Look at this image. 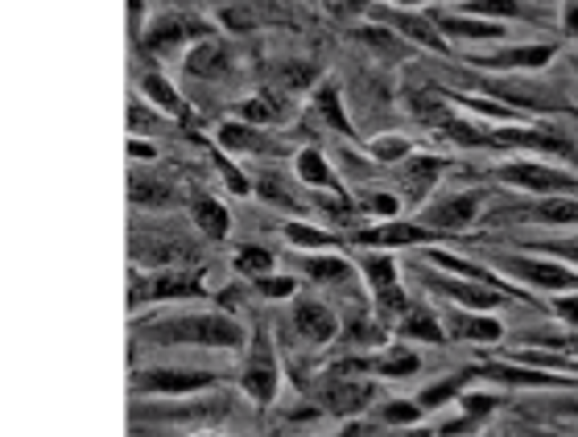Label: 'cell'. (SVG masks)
Instances as JSON below:
<instances>
[{"instance_id": "6da1fadb", "label": "cell", "mask_w": 578, "mask_h": 437, "mask_svg": "<svg viewBox=\"0 0 578 437\" xmlns=\"http://www.w3.org/2000/svg\"><path fill=\"white\" fill-rule=\"evenodd\" d=\"M145 342H161V347H211V351H240L244 347V326L227 314H174V318H157L137 326Z\"/></svg>"}, {"instance_id": "7a4b0ae2", "label": "cell", "mask_w": 578, "mask_h": 437, "mask_svg": "<svg viewBox=\"0 0 578 437\" xmlns=\"http://www.w3.org/2000/svg\"><path fill=\"white\" fill-rule=\"evenodd\" d=\"M496 181L504 186H516V190L529 194H578V178H570L566 170H549V165H537V161H513V165H500L496 170Z\"/></svg>"}, {"instance_id": "3957f363", "label": "cell", "mask_w": 578, "mask_h": 437, "mask_svg": "<svg viewBox=\"0 0 578 437\" xmlns=\"http://www.w3.org/2000/svg\"><path fill=\"white\" fill-rule=\"evenodd\" d=\"M500 268L504 273H513L516 281H525V285L546 289V293H574L578 289V273H570L566 265H554V260L500 256Z\"/></svg>"}, {"instance_id": "277c9868", "label": "cell", "mask_w": 578, "mask_h": 437, "mask_svg": "<svg viewBox=\"0 0 578 437\" xmlns=\"http://www.w3.org/2000/svg\"><path fill=\"white\" fill-rule=\"evenodd\" d=\"M277 384H281V372H277V359H273V347L265 339L252 342V355H248L244 372H240V388H244L257 405H273L277 400Z\"/></svg>"}, {"instance_id": "5b68a950", "label": "cell", "mask_w": 578, "mask_h": 437, "mask_svg": "<svg viewBox=\"0 0 578 437\" xmlns=\"http://www.w3.org/2000/svg\"><path fill=\"white\" fill-rule=\"evenodd\" d=\"M211 384H215L211 372H166V367H153V372L132 375V392H153V396H186V392H203Z\"/></svg>"}, {"instance_id": "8992f818", "label": "cell", "mask_w": 578, "mask_h": 437, "mask_svg": "<svg viewBox=\"0 0 578 437\" xmlns=\"http://www.w3.org/2000/svg\"><path fill=\"white\" fill-rule=\"evenodd\" d=\"M129 252L137 265H178V260H194V248L174 240V235H153V231H137L129 235Z\"/></svg>"}, {"instance_id": "52a82bcc", "label": "cell", "mask_w": 578, "mask_h": 437, "mask_svg": "<svg viewBox=\"0 0 578 437\" xmlns=\"http://www.w3.org/2000/svg\"><path fill=\"white\" fill-rule=\"evenodd\" d=\"M364 273L372 281V293L380 301L385 314H405V298H401V285H396V260L393 256H368L364 260Z\"/></svg>"}, {"instance_id": "ba28073f", "label": "cell", "mask_w": 578, "mask_h": 437, "mask_svg": "<svg viewBox=\"0 0 578 437\" xmlns=\"http://www.w3.org/2000/svg\"><path fill=\"white\" fill-rule=\"evenodd\" d=\"M293 331L310 342H331L335 331H339V322H335L331 306H322V301H314V298H302L298 306H293Z\"/></svg>"}, {"instance_id": "9c48e42d", "label": "cell", "mask_w": 578, "mask_h": 437, "mask_svg": "<svg viewBox=\"0 0 578 437\" xmlns=\"http://www.w3.org/2000/svg\"><path fill=\"white\" fill-rule=\"evenodd\" d=\"M434 285L446 293V298H455L459 306H467V309H496L500 306V293H496L488 281H480V277H434Z\"/></svg>"}, {"instance_id": "30bf717a", "label": "cell", "mask_w": 578, "mask_h": 437, "mask_svg": "<svg viewBox=\"0 0 578 437\" xmlns=\"http://www.w3.org/2000/svg\"><path fill=\"white\" fill-rule=\"evenodd\" d=\"M194 33L203 38V29H194L191 25V17H157L149 29L140 33V46H145L149 54H170V50H178L186 38H194Z\"/></svg>"}, {"instance_id": "8fae6325", "label": "cell", "mask_w": 578, "mask_h": 437, "mask_svg": "<svg viewBox=\"0 0 578 437\" xmlns=\"http://www.w3.org/2000/svg\"><path fill=\"white\" fill-rule=\"evenodd\" d=\"M372 392H376V388L372 384H360V380H331V384L319 392V400H322V408H327V413L352 416V413H360V408L372 400Z\"/></svg>"}, {"instance_id": "7c38bea8", "label": "cell", "mask_w": 578, "mask_h": 437, "mask_svg": "<svg viewBox=\"0 0 578 437\" xmlns=\"http://www.w3.org/2000/svg\"><path fill=\"white\" fill-rule=\"evenodd\" d=\"M161 298H203V277L199 273H183V268L157 273L153 281H145V301H161Z\"/></svg>"}, {"instance_id": "4fadbf2b", "label": "cell", "mask_w": 578, "mask_h": 437, "mask_svg": "<svg viewBox=\"0 0 578 437\" xmlns=\"http://www.w3.org/2000/svg\"><path fill=\"white\" fill-rule=\"evenodd\" d=\"M549 58H554V46H513V50L480 58V66H492V71H537Z\"/></svg>"}, {"instance_id": "5bb4252c", "label": "cell", "mask_w": 578, "mask_h": 437, "mask_svg": "<svg viewBox=\"0 0 578 437\" xmlns=\"http://www.w3.org/2000/svg\"><path fill=\"white\" fill-rule=\"evenodd\" d=\"M434 235L418 223H385V227H372V231H360V244L368 248H409V244H429Z\"/></svg>"}, {"instance_id": "9a60e30c", "label": "cell", "mask_w": 578, "mask_h": 437, "mask_svg": "<svg viewBox=\"0 0 578 437\" xmlns=\"http://www.w3.org/2000/svg\"><path fill=\"white\" fill-rule=\"evenodd\" d=\"M385 21H393V29H405L413 42H421V46H429L434 54H446L450 46H446V33L438 29V21H426V17H413V13H405V9H396V13H385Z\"/></svg>"}, {"instance_id": "2e32d148", "label": "cell", "mask_w": 578, "mask_h": 437, "mask_svg": "<svg viewBox=\"0 0 578 437\" xmlns=\"http://www.w3.org/2000/svg\"><path fill=\"white\" fill-rule=\"evenodd\" d=\"M475 214H480V198L475 194H455V198H442L426 211V219L434 227H467L475 223Z\"/></svg>"}, {"instance_id": "e0dca14e", "label": "cell", "mask_w": 578, "mask_h": 437, "mask_svg": "<svg viewBox=\"0 0 578 437\" xmlns=\"http://www.w3.org/2000/svg\"><path fill=\"white\" fill-rule=\"evenodd\" d=\"M450 331H455V339L467 342H500L504 326L496 318H483L480 309H459V314H450Z\"/></svg>"}, {"instance_id": "ac0fdd59", "label": "cell", "mask_w": 578, "mask_h": 437, "mask_svg": "<svg viewBox=\"0 0 578 437\" xmlns=\"http://www.w3.org/2000/svg\"><path fill=\"white\" fill-rule=\"evenodd\" d=\"M129 198L137 206H174L178 194L166 178H149V173H132L129 178Z\"/></svg>"}, {"instance_id": "d6986e66", "label": "cell", "mask_w": 578, "mask_h": 437, "mask_svg": "<svg viewBox=\"0 0 578 437\" xmlns=\"http://www.w3.org/2000/svg\"><path fill=\"white\" fill-rule=\"evenodd\" d=\"M525 219H533V223H578V198L574 194H549V198H541L537 206H529Z\"/></svg>"}, {"instance_id": "ffe728a7", "label": "cell", "mask_w": 578, "mask_h": 437, "mask_svg": "<svg viewBox=\"0 0 578 437\" xmlns=\"http://www.w3.org/2000/svg\"><path fill=\"white\" fill-rule=\"evenodd\" d=\"M488 380H500V384H513V388H546V384H566L562 375H549V372H525L516 363H492L483 367Z\"/></svg>"}, {"instance_id": "44dd1931", "label": "cell", "mask_w": 578, "mask_h": 437, "mask_svg": "<svg viewBox=\"0 0 578 437\" xmlns=\"http://www.w3.org/2000/svg\"><path fill=\"white\" fill-rule=\"evenodd\" d=\"M186 71L199 79H215V75H224L227 71V50L215 38H207V42H199L191 50V58H186Z\"/></svg>"}, {"instance_id": "7402d4cb", "label": "cell", "mask_w": 578, "mask_h": 437, "mask_svg": "<svg viewBox=\"0 0 578 437\" xmlns=\"http://www.w3.org/2000/svg\"><path fill=\"white\" fill-rule=\"evenodd\" d=\"M438 29L446 38H467V42H488V38H504L500 21H475V17H438Z\"/></svg>"}, {"instance_id": "603a6c76", "label": "cell", "mask_w": 578, "mask_h": 437, "mask_svg": "<svg viewBox=\"0 0 578 437\" xmlns=\"http://www.w3.org/2000/svg\"><path fill=\"white\" fill-rule=\"evenodd\" d=\"M302 268H306V277H314L319 285H352L355 281V268L343 256H310Z\"/></svg>"}, {"instance_id": "cb8c5ba5", "label": "cell", "mask_w": 578, "mask_h": 437, "mask_svg": "<svg viewBox=\"0 0 578 437\" xmlns=\"http://www.w3.org/2000/svg\"><path fill=\"white\" fill-rule=\"evenodd\" d=\"M194 223L203 227L211 240H224L232 231V219H227V211L215 198H194Z\"/></svg>"}, {"instance_id": "d4e9b609", "label": "cell", "mask_w": 578, "mask_h": 437, "mask_svg": "<svg viewBox=\"0 0 578 437\" xmlns=\"http://www.w3.org/2000/svg\"><path fill=\"white\" fill-rule=\"evenodd\" d=\"M314 107L327 116V124H335L343 137H352V124H347V112H343V104H339V87L335 83H319V91H314Z\"/></svg>"}, {"instance_id": "484cf974", "label": "cell", "mask_w": 578, "mask_h": 437, "mask_svg": "<svg viewBox=\"0 0 578 437\" xmlns=\"http://www.w3.org/2000/svg\"><path fill=\"white\" fill-rule=\"evenodd\" d=\"M401 334H409V339H426V342H442V339H446V334H442V326H438V318H434V314H426V309H418V306L405 309Z\"/></svg>"}, {"instance_id": "4316f807", "label": "cell", "mask_w": 578, "mask_h": 437, "mask_svg": "<svg viewBox=\"0 0 578 437\" xmlns=\"http://www.w3.org/2000/svg\"><path fill=\"white\" fill-rule=\"evenodd\" d=\"M355 42L368 46V50H376L380 58H405L409 46L396 38V33H385V29H355Z\"/></svg>"}, {"instance_id": "83f0119b", "label": "cell", "mask_w": 578, "mask_h": 437, "mask_svg": "<svg viewBox=\"0 0 578 437\" xmlns=\"http://www.w3.org/2000/svg\"><path fill=\"white\" fill-rule=\"evenodd\" d=\"M298 178L306 181V186H335V173H331V165L322 161L319 149H302L298 153Z\"/></svg>"}, {"instance_id": "f1b7e54d", "label": "cell", "mask_w": 578, "mask_h": 437, "mask_svg": "<svg viewBox=\"0 0 578 437\" xmlns=\"http://www.w3.org/2000/svg\"><path fill=\"white\" fill-rule=\"evenodd\" d=\"M219 145H224V149H252V153H273L277 149V145H273V140H265L260 137V132H252V129H240V124H227L224 132H219Z\"/></svg>"}, {"instance_id": "f546056e", "label": "cell", "mask_w": 578, "mask_h": 437, "mask_svg": "<svg viewBox=\"0 0 578 437\" xmlns=\"http://www.w3.org/2000/svg\"><path fill=\"white\" fill-rule=\"evenodd\" d=\"M463 13H480V17L500 21V17H521V13H525V4H521V0H467V4H463Z\"/></svg>"}, {"instance_id": "4dcf8cb0", "label": "cell", "mask_w": 578, "mask_h": 437, "mask_svg": "<svg viewBox=\"0 0 578 437\" xmlns=\"http://www.w3.org/2000/svg\"><path fill=\"white\" fill-rule=\"evenodd\" d=\"M319 79V66L314 63H281L277 66V83L289 87V91H302V87H310Z\"/></svg>"}, {"instance_id": "1f68e13d", "label": "cell", "mask_w": 578, "mask_h": 437, "mask_svg": "<svg viewBox=\"0 0 578 437\" xmlns=\"http://www.w3.org/2000/svg\"><path fill=\"white\" fill-rule=\"evenodd\" d=\"M145 96H149L157 107H166V112H174V116H183V112H186V107H183V99H178V91H174V87L166 83V79H161V75H149V79H145Z\"/></svg>"}, {"instance_id": "d6a6232c", "label": "cell", "mask_w": 578, "mask_h": 437, "mask_svg": "<svg viewBox=\"0 0 578 437\" xmlns=\"http://www.w3.org/2000/svg\"><path fill=\"white\" fill-rule=\"evenodd\" d=\"M236 268L260 281V277H268V268H273V252H265V248H240V252H236Z\"/></svg>"}, {"instance_id": "836d02e7", "label": "cell", "mask_w": 578, "mask_h": 437, "mask_svg": "<svg viewBox=\"0 0 578 437\" xmlns=\"http://www.w3.org/2000/svg\"><path fill=\"white\" fill-rule=\"evenodd\" d=\"M285 240L298 248H331V231H319V227H306V223H289L285 227Z\"/></svg>"}, {"instance_id": "e575fe53", "label": "cell", "mask_w": 578, "mask_h": 437, "mask_svg": "<svg viewBox=\"0 0 578 437\" xmlns=\"http://www.w3.org/2000/svg\"><path fill=\"white\" fill-rule=\"evenodd\" d=\"M418 413H421V405H409V400H393V405L380 408V416H385L388 425H396V429L418 425Z\"/></svg>"}, {"instance_id": "d590c367", "label": "cell", "mask_w": 578, "mask_h": 437, "mask_svg": "<svg viewBox=\"0 0 578 437\" xmlns=\"http://www.w3.org/2000/svg\"><path fill=\"white\" fill-rule=\"evenodd\" d=\"M240 116L248 120V124H273V116H277V104L273 99H248V104H240Z\"/></svg>"}, {"instance_id": "8d00e7d4", "label": "cell", "mask_w": 578, "mask_h": 437, "mask_svg": "<svg viewBox=\"0 0 578 437\" xmlns=\"http://www.w3.org/2000/svg\"><path fill=\"white\" fill-rule=\"evenodd\" d=\"M376 372H380V375H413V372H418V355H409V351L385 355V359L376 363Z\"/></svg>"}, {"instance_id": "74e56055", "label": "cell", "mask_w": 578, "mask_h": 437, "mask_svg": "<svg viewBox=\"0 0 578 437\" xmlns=\"http://www.w3.org/2000/svg\"><path fill=\"white\" fill-rule=\"evenodd\" d=\"M368 149H372V157H380V161H401L409 153V140H401V137H376Z\"/></svg>"}, {"instance_id": "f35d334b", "label": "cell", "mask_w": 578, "mask_h": 437, "mask_svg": "<svg viewBox=\"0 0 578 437\" xmlns=\"http://www.w3.org/2000/svg\"><path fill=\"white\" fill-rule=\"evenodd\" d=\"M455 392H459V380H442L438 388H426V392H421L418 405H421V408H438V405H446V400H450Z\"/></svg>"}, {"instance_id": "ab89813d", "label": "cell", "mask_w": 578, "mask_h": 437, "mask_svg": "<svg viewBox=\"0 0 578 437\" xmlns=\"http://www.w3.org/2000/svg\"><path fill=\"white\" fill-rule=\"evenodd\" d=\"M293 285H298L293 277H260L257 281V289L265 293V298H289V293H293Z\"/></svg>"}, {"instance_id": "60d3db41", "label": "cell", "mask_w": 578, "mask_h": 437, "mask_svg": "<svg viewBox=\"0 0 578 437\" xmlns=\"http://www.w3.org/2000/svg\"><path fill=\"white\" fill-rule=\"evenodd\" d=\"M352 342H364V347H376V342L385 339V331L380 326H372V322H364V318H355V326H352V334H347Z\"/></svg>"}, {"instance_id": "b9f144b4", "label": "cell", "mask_w": 578, "mask_h": 437, "mask_svg": "<svg viewBox=\"0 0 578 437\" xmlns=\"http://www.w3.org/2000/svg\"><path fill=\"white\" fill-rule=\"evenodd\" d=\"M554 314L562 322H570V326H578V293H557Z\"/></svg>"}, {"instance_id": "7bdbcfd3", "label": "cell", "mask_w": 578, "mask_h": 437, "mask_svg": "<svg viewBox=\"0 0 578 437\" xmlns=\"http://www.w3.org/2000/svg\"><path fill=\"white\" fill-rule=\"evenodd\" d=\"M541 252H557V256L566 260V265H578V235H570V240H557V244H546Z\"/></svg>"}, {"instance_id": "ee69618b", "label": "cell", "mask_w": 578, "mask_h": 437, "mask_svg": "<svg viewBox=\"0 0 578 437\" xmlns=\"http://www.w3.org/2000/svg\"><path fill=\"white\" fill-rule=\"evenodd\" d=\"M463 408H467V416H475V421H480L483 413H492V408H496V396H463Z\"/></svg>"}, {"instance_id": "f6af8a7d", "label": "cell", "mask_w": 578, "mask_h": 437, "mask_svg": "<svg viewBox=\"0 0 578 437\" xmlns=\"http://www.w3.org/2000/svg\"><path fill=\"white\" fill-rule=\"evenodd\" d=\"M562 29H566L570 38L578 42V0H570L566 9H562Z\"/></svg>"}, {"instance_id": "bcb514c9", "label": "cell", "mask_w": 578, "mask_h": 437, "mask_svg": "<svg viewBox=\"0 0 578 437\" xmlns=\"http://www.w3.org/2000/svg\"><path fill=\"white\" fill-rule=\"evenodd\" d=\"M129 153L137 161H153V145L149 140H137V137H129Z\"/></svg>"}, {"instance_id": "7dc6e473", "label": "cell", "mask_w": 578, "mask_h": 437, "mask_svg": "<svg viewBox=\"0 0 578 437\" xmlns=\"http://www.w3.org/2000/svg\"><path fill=\"white\" fill-rule=\"evenodd\" d=\"M224 21L232 25V29H252V17H248V13H232V9H227Z\"/></svg>"}, {"instance_id": "c3c4849f", "label": "cell", "mask_w": 578, "mask_h": 437, "mask_svg": "<svg viewBox=\"0 0 578 437\" xmlns=\"http://www.w3.org/2000/svg\"><path fill=\"white\" fill-rule=\"evenodd\" d=\"M368 4H372V0H343V9H347V13H364Z\"/></svg>"}, {"instance_id": "681fc988", "label": "cell", "mask_w": 578, "mask_h": 437, "mask_svg": "<svg viewBox=\"0 0 578 437\" xmlns=\"http://www.w3.org/2000/svg\"><path fill=\"white\" fill-rule=\"evenodd\" d=\"M396 437H429V429H413V425H409V429H401Z\"/></svg>"}, {"instance_id": "f907efd6", "label": "cell", "mask_w": 578, "mask_h": 437, "mask_svg": "<svg viewBox=\"0 0 578 437\" xmlns=\"http://www.w3.org/2000/svg\"><path fill=\"white\" fill-rule=\"evenodd\" d=\"M562 413H574L578 416V400H566V405H562Z\"/></svg>"}, {"instance_id": "816d5d0a", "label": "cell", "mask_w": 578, "mask_h": 437, "mask_svg": "<svg viewBox=\"0 0 578 437\" xmlns=\"http://www.w3.org/2000/svg\"><path fill=\"white\" fill-rule=\"evenodd\" d=\"M396 4H421V0H396Z\"/></svg>"}]
</instances>
